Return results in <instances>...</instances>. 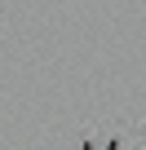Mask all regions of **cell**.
I'll return each instance as SVG.
<instances>
[{
	"label": "cell",
	"mask_w": 146,
	"mask_h": 150,
	"mask_svg": "<svg viewBox=\"0 0 146 150\" xmlns=\"http://www.w3.org/2000/svg\"><path fill=\"white\" fill-rule=\"evenodd\" d=\"M93 150H111V146H106V141H98V146H93Z\"/></svg>",
	"instance_id": "1"
}]
</instances>
